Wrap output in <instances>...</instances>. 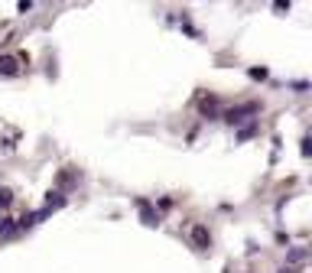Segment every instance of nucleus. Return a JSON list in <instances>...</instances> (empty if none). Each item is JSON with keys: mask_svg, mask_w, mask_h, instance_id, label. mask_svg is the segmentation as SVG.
<instances>
[{"mask_svg": "<svg viewBox=\"0 0 312 273\" xmlns=\"http://www.w3.org/2000/svg\"><path fill=\"white\" fill-rule=\"evenodd\" d=\"M137 205H140L143 225H150V228H153V225H159V215H156V211H150V208H147V202H137Z\"/></svg>", "mask_w": 312, "mask_h": 273, "instance_id": "7ed1b4c3", "label": "nucleus"}, {"mask_svg": "<svg viewBox=\"0 0 312 273\" xmlns=\"http://www.w3.org/2000/svg\"><path fill=\"white\" fill-rule=\"evenodd\" d=\"M0 72H3V75H16V59L3 55V59H0Z\"/></svg>", "mask_w": 312, "mask_h": 273, "instance_id": "20e7f679", "label": "nucleus"}, {"mask_svg": "<svg viewBox=\"0 0 312 273\" xmlns=\"http://www.w3.org/2000/svg\"><path fill=\"white\" fill-rule=\"evenodd\" d=\"M280 273H296V270H293V267H283V270Z\"/></svg>", "mask_w": 312, "mask_h": 273, "instance_id": "6e6552de", "label": "nucleus"}, {"mask_svg": "<svg viewBox=\"0 0 312 273\" xmlns=\"http://www.w3.org/2000/svg\"><path fill=\"white\" fill-rule=\"evenodd\" d=\"M10 198H13V192H10V189H0V208H7Z\"/></svg>", "mask_w": 312, "mask_h": 273, "instance_id": "423d86ee", "label": "nucleus"}, {"mask_svg": "<svg viewBox=\"0 0 312 273\" xmlns=\"http://www.w3.org/2000/svg\"><path fill=\"white\" fill-rule=\"evenodd\" d=\"M189 237H192V244H195L198 250H208V247H211V234H208V228H205V225H192Z\"/></svg>", "mask_w": 312, "mask_h": 273, "instance_id": "f257e3e1", "label": "nucleus"}, {"mask_svg": "<svg viewBox=\"0 0 312 273\" xmlns=\"http://www.w3.org/2000/svg\"><path fill=\"white\" fill-rule=\"evenodd\" d=\"M244 114H257V104H244V108H231L225 114L228 124H237V120H244Z\"/></svg>", "mask_w": 312, "mask_h": 273, "instance_id": "f03ea898", "label": "nucleus"}, {"mask_svg": "<svg viewBox=\"0 0 312 273\" xmlns=\"http://www.w3.org/2000/svg\"><path fill=\"white\" fill-rule=\"evenodd\" d=\"M250 78H267V69H250Z\"/></svg>", "mask_w": 312, "mask_h": 273, "instance_id": "0eeeda50", "label": "nucleus"}, {"mask_svg": "<svg viewBox=\"0 0 312 273\" xmlns=\"http://www.w3.org/2000/svg\"><path fill=\"white\" fill-rule=\"evenodd\" d=\"M13 231H16L13 218H3V221H0V234H13Z\"/></svg>", "mask_w": 312, "mask_h": 273, "instance_id": "39448f33", "label": "nucleus"}]
</instances>
